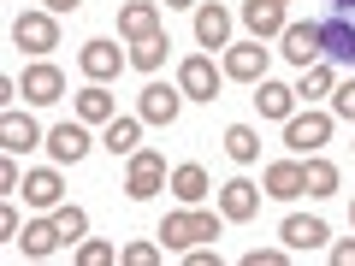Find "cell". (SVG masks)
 Masks as SVG:
<instances>
[{
	"label": "cell",
	"mask_w": 355,
	"mask_h": 266,
	"mask_svg": "<svg viewBox=\"0 0 355 266\" xmlns=\"http://www.w3.org/2000/svg\"><path fill=\"white\" fill-rule=\"evenodd\" d=\"M320 48H326V60L355 65V0H331L326 6V18H320Z\"/></svg>",
	"instance_id": "obj_1"
},
{
	"label": "cell",
	"mask_w": 355,
	"mask_h": 266,
	"mask_svg": "<svg viewBox=\"0 0 355 266\" xmlns=\"http://www.w3.org/2000/svg\"><path fill=\"white\" fill-rule=\"evenodd\" d=\"M160 237H166V249H196V242L219 237V219L202 213V207H178V213L160 219Z\"/></svg>",
	"instance_id": "obj_2"
},
{
	"label": "cell",
	"mask_w": 355,
	"mask_h": 266,
	"mask_svg": "<svg viewBox=\"0 0 355 266\" xmlns=\"http://www.w3.org/2000/svg\"><path fill=\"white\" fill-rule=\"evenodd\" d=\"M331 142V113H291L284 118V148L291 154H320Z\"/></svg>",
	"instance_id": "obj_3"
},
{
	"label": "cell",
	"mask_w": 355,
	"mask_h": 266,
	"mask_svg": "<svg viewBox=\"0 0 355 266\" xmlns=\"http://www.w3.org/2000/svg\"><path fill=\"white\" fill-rule=\"evenodd\" d=\"M166 190V160L154 148H137L130 154V172H125V195L130 202H148V195Z\"/></svg>",
	"instance_id": "obj_4"
},
{
	"label": "cell",
	"mask_w": 355,
	"mask_h": 266,
	"mask_svg": "<svg viewBox=\"0 0 355 266\" xmlns=\"http://www.w3.org/2000/svg\"><path fill=\"white\" fill-rule=\"evenodd\" d=\"M284 60L296 65V71H302V65H314V60H326V48H320V18H302V24H284Z\"/></svg>",
	"instance_id": "obj_5"
},
{
	"label": "cell",
	"mask_w": 355,
	"mask_h": 266,
	"mask_svg": "<svg viewBox=\"0 0 355 266\" xmlns=\"http://www.w3.org/2000/svg\"><path fill=\"white\" fill-rule=\"evenodd\" d=\"M12 42L24 53H48V48H60V24H53V12H18L12 18Z\"/></svg>",
	"instance_id": "obj_6"
},
{
	"label": "cell",
	"mask_w": 355,
	"mask_h": 266,
	"mask_svg": "<svg viewBox=\"0 0 355 266\" xmlns=\"http://www.w3.org/2000/svg\"><path fill=\"white\" fill-rule=\"evenodd\" d=\"M178 89H184V101H214V95H219V71H214V60L190 53V60L178 65Z\"/></svg>",
	"instance_id": "obj_7"
},
{
	"label": "cell",
	"mask_w": 355,
	"mask_h": 266,
	"mask_svg": "<svg viewBox=\"0 0 355 266\" xmlns=\"http://www.w3.org/2000/svg\"><path fill=\"white\" fill-rule=\"evenodd\" d=\"M119 36L125 42L160 36V6H154V0H125V6H119Z\"/></svg>",
	"instance_id": "obj_8"
},
{
	"label": "cell",
	"mask_w": 355,
	"mask_h": 266,
	"mask_svg": "<svg viewBox=\"0 0 355 266\" xmlns=\"http://www.w3.org/2000/svg\"><path fill=\"white\" fill-rule=\"evenodd\" d=\"M48 154L60 166H77L89 154V130H83V118H65V125H53L48 130Z\"/></svg>",
	"instance_id": "obj_9"
},
{
	"label": "cell",
	"mask_w": 355,
	"mask_h": 266,
	"mask_svg": "<svg viewBox=\"0 0 355 266\" xmlns=\"http://www.w3.org/2000/svg\"><path fill=\"white\" fill-rule=\"evenodd\" d=\"M142 125H172L178 113H184V89H166V83H148L142 89Z\"/></svg>",
	"instance_id": "obj_10"
},
{
	"label": "cell",
	"mask_w": 355,
	"mask_h": 266,
	"mask_svg": "<svg viewBox=\"0 0 355 266\" xmlns=\"http://www.w3.org/2000/svg\"><path fill=\"white\" fill-rule=\"evenodd\" d=\"M77 65H83V77H89V83H107V77H119V71H125V53H119L113 42H83Z\"/></svg>",
	"instance_id": "obj_11"
},
{
	"label": "cell",
	"mask_w": 355,
	"mask_h": 266,
	"mask_svg": "<svg viewBox=\"0 0 355 266\" xmlns=\"http://www.w3.org/2000/svg\"><path fill=\"white\" fill-rule=\"evenodd\" d=\"M60 95H65V71H60V65H48V60H42V65H30V71H24V101L53 107Z\"/></svg>",
	"instance_id": "obj_12"
},
{
	"label": "cell",
	"mask_w": 355,
	"mask_h": 266,
	"mask_svg": "<svg viewBox=\"0 0 355 266\" xmlns=\"http://www.w3.org/2000/svg\"><path fill=\"white\" fill-rule=\"evenodd\" d=\"M225 77H237V83H261V77H266V48H261V42H237V48H225Z\"/></svg>",
	"instance_id": "obj_13"
},
{
	"label": "cell",
	"mask_w": 355,
	"mask_h": 266,
	"mask_svg": "<svg viewBox=\"0 0 355 266\" xmlns=\"http://www.w3.org/2000/svg\"><path fill=\"white\" fill-rule=\"evenodd\" d=\"M261 184H266V195H272V202H291V195H302L308 190V172L296 160H272L261 172Z\"/></svg>",
	"instance_id": "obj_14"
},
{
	"label": "cell",
	"mask_w": 355,
	"mask_h": 266,
	"mask_svg": "<svg viewBox=\"0 0 355 266\" xmlns=\"http://www.w3.org/2000/svg\"><path fill=\"white\" fill-rule=\"evenodd\" d=\"M219 213H225V219H254V213H261V190H254L249 177L219 184Z\"/></svg>",
	"instance_id": "obj_15"
},
{
	"label": "cell",
	"mask_w": 355,
	"mask_h": 266,
	"mask_svg": "<svg viewBox=\"0 0 355 266\" xmlns=\"http://www.w3.org/2000/svg\"><path fill=\"white\" fill-rule=\"evenodd\" d=\"M243 24H249V36L261 42V36H284V6L279 0H243Z\"/></svg>",
	"instance_id": "obj_16"
},
{
	"label": "cell",
	"mask_w": 355,
	"mask_h": 266,
	"mask_svg": "<svg viewBox=\"0 0 355 266\" xmlns=\"http://www.w3.org/2000/svg\"><path fill=\"white\" fill-rule=\"evenodd\" d=\"M279 237H284V249H291V254H314L320 242L331 237V231L320 225V219H302V213H291V219L279 225Z\"/></svg>",
	"instance_id": "obj_17"
},
{
	"label": "cell",
	"mask_w": 355,
	"mask_h": 266,
	"mask_svg": "<svg viewBox=\"0 0 355 266\" xmlns=\"http://www.w3.org/2000/svg\"><path fill=\"white\" fill-rule=\"evenodd\" d=\"M42 142V130H36V118H24V113H12V107H6V113H0V148L6 154H30Z\"/></svg>",
	"instance_id": "obj_18"
},
{
	"label": "cell",
	"mask_w": 355,
	"mask_h": 266,
	"mask_svg": "<svg viewBox=\"0 0 355 266\" xmlns=\"http://www.w3.org/2000/svg\"><path fill=\"white\" fill-rule=\"evenodd\" d=\"M254 107H261V118H291L296 113V89L261 77V83H254Z\"/></svg>",
	"instance_id": "obj_19"
},
{
	"label": "cell",
	"mask_w": 355,
	"mask_h": 266,
	"mask_svg": "<svg viewBox=\"0 0 355 266\" xmlns=\"http://www.w3.org/2000/svg\"><path fill=\"white\" fill-rule=\"evenodd\" d=\"M60 195H65V184H60V172H53V166H42V172L24 177V202L42 207V213H53V207H60Z\"/></svg>",
	"instance_id": "obj_20"
},
{
	"label": "cell",
	"mask_w": 355,
	"mask_h": 266,
	"mask_svg": "<svg viewBox=\"0 0 355 266\" xmlns=\"http://www.w3.org/2000/svg\"><path fill=\"white\" fill-rule=\"evenodd\" d=\"M18 242H24V254H30V260H48V254L60 249L65 237H60V225H53V213H48V219H30V225L18 231Z\"/></svg>",
	"instance_id": "obj_21"
},
{
	"label": "cell",
	"mask_w": 355,
	"mask_h": 266,
	"mask_svg": "<svg viewBox=\"0 0 355 266\" xmlns=\"http://www.w3.org/2000/svg\"><path fill=\"white\" fill-rule=\"evenodd\" d=\"M196 42H202V48H225V42H231V12L219 6V0L196 12Z\"/></svg>",
	"instance_id": "obj_22"
},
{
	"label": "cell",
	"mask_w": 355,
	"mask_h": 266,
	"mask_svg": "<svg viewBox=\"0 0 355 266\" xmlns=\"http://www.w3.org/2000/svg\"><path fill=\"white\" fill-rule=\"evenodd\" d=\"M77 118H83V125H113L119 107H113V95H107L101 83H89V89H77Z\"/></svg>",
	"instance_id": "obj_23"
},
{
	"label": "cell",
	"mask_w": 355,
	"mask_h": 266,
	"mask_svg": "<svg viewBox=\"0 0 355 266\" xmlns=\"http://www.w3.org/2000/svg\"><path fill=\"white\" fill-rule=\"evenodd\" d=\"M331 89H338V71H331V60H314V65H302L296 101H320V95H331Z\"/></svg>",
	"instance_id": "obj_24"
},
{
	"label": "cell",
	"mask_w": 355,
	"mask_h": 266,
	"mask_svg": "<svg viewBox=\"0 0 355 266\" xmlns=\"http://www.w3.org/2000/svg\"><path fill=\"white\" fill-rule=\"evenodd\" d=\"M137 142H142V113L137 118H113L107 136H101V148L107 154H137Z\"/></svg>",
	"instance_id": "obj_25"
},
{
	"label": "cell",
	"mask_w": 355,
	"mask_h": 266,
	"mask_svg": "<svg viewBox=\"0 0 355 266\" xmlns=\"http://www.w3.org/2000/svg\"><path fill=\"white\" fill-rule=\"evenodd\" d=\"M172 195L184 207H196L207 195V172H202V166H178V172H172Z\"/></svg>",
	"instance_id": "obj_26"
},
{
	"label": "cell",
	"mask_w": 355,
	"mask_h": 266,
	"mask_svg": "<svg viewBox=\"0 0 355 266\" xmlns=\"http://www.w3.org/2000/svg\"><path fill=\"white\" fill-rule=\"evenodd\" d=\"M225 154H231V160H237V166L261 160V136H254L249 125H231V130H225Z\"/></svg>",
	"instance_id": "obj_27"
},
{
	"label": "cell",
	"mask_w": 355,
	"mask_h": 266,
	"mask_svg": "<svg viewBox=\"0 0 355 266\" xmlns=\"http://www.w3.org/2000/svg\"><path fill=\"white\" fill-rule=\"evenodd\" d=\"M166 48H172L166 36H148V42H137V48H130V65H137V71H160V65H166Z\"/></svg>",
	"instance_id": "obj_28"
},
{
	"label": "cell",
	"mask_w": 355,
	"mask_h": 266,
	"mask_svg": "<svg viewBox=\"0 0 355 266\" xmlns=\"http://www.w3.org/2000/svg\"><path fill=\"white\" fill-rule=\"evenodd\" d=\"M308 195H338V166L331 160H308Z\"/></svg>",
	"instance_id": "obj_29"
},
{
	"label": "cell",
	"mask_w": 355,
	"mask_h": 266,
	"mask_svg": "<svg viewBox=\"0 0 355 266\" xmlns=\"http://www.w3.org/2000/svg\"><path fill=\"white\" fill-rule=\"evenodd\" d=\"M53 225H60V237L71 242V237H83L89 219H83V207H65V202H60V207H53Z\"/></svg>",
	"instance_id": "obj_30"
},
{
	"label": "cell",
	"mask_w": 355,
	"mask_h": 266,
	"mask_svg": "<svg viewBox=\"0 0 355 266\" xmlns=\"http://www.w3.org/2000/svg\"><path fill=\"white\" fill-rule=\"evenodd\" d=\"M331 118H349L355 125V77H343V83L331 89Z\"/></svg>",
	"instance_id": "obj_31"
},
{
	"label": "cell",
	"mask_w": 355,
	"mask_h": 266,
	"mask_svg": "<svg viewBox=\"0 0 355 266\" xmlns=\"http://www.w3.org/2000/svg\"><path fill=\"white\" fill-rule=\"evenodd\" d=\"M107 260H119L113 242H83V249H77V266H107Z\"/></svg>",
	"instance_id": "obj_32"
},
{
	"label": "cell",
	"mask_w": 355,
	"mask_h": 266,
	"mask_svg": "<svg viewBox=\"0 0 355 266\" xmlns=\"http://www.w3.org/2000/svg\"><path fill=\"white\" fill-rule=\"evenodd\" d=\"M119 260H125V266H154V260H160V249H154V242H130Z\"/></svg>",
	"instance_id": "obj_33"
},
{
	"label": "cell",
	"mask_w": 355,
	"mask_h": 266,
	"mask_svg": "<svg viewBox=\"0 0 355 266\" xmlns=\"http://www.w3.org/2000/svg\"><path fill=\"white\" fill-rule=\"evenodd\" d=\"M284 254H291V249H249V254H243V266H279Z\"/></svg>",
	"instance_id": "obj_34"
},
{
	"label": "cell",
	"mask_w": 355,
	"mask_h": 266,
	"mask_svg": "<svg viewBox=\"0 0 355 266\" xmlns=\"http://www.w3.org/2000/svg\"><path fill=\"white\" fill-rule=\"evenodd\" d=\"M0 190H18V154H6V160H0Z\"/></svg>",
	"instance_id": "obj_35"
},
{
	"label": "cell",
	"mask_w": 355,
	"mask_h": 266,
	"mask_svg": "<svg viewBox=\"0 0 355 266\" xmlns=\"http://www.w3.org/2000/svg\"><path fill=\"white\" fill-rule=\"evenodd\" d=\"M0 237H12V242H18V207H12V202L0 207Z\"/></svg>",
	"instance_id": "obj_36"
},
{
	"label": "cell",
	"mask_w": 355,
	"mask_h": 266,
	"mask_svg": "<svg viewBox=\"0 0 355 266\" xmlns=\"http://www.w3.org/2000/svg\"><path fill=\"white\" fill-rule=\"evenodd\" d=\"M331 266H355V237H349V242H338V249H331Z\"/></svg>",
	"instance_id": "obj_37"
},
{
	"label": "cell",
	"mask_w": 355,
	"mask_h": 266,
	"mask_svg": "<svg viewBox=\"0 0 355 266\" xmlns=\"http://www.w3.org/2000/svg\"><path fill=\"white\" fill-rule=\"evenodd\" d=\"M42 6H48L53 18H65V12H77V6H83V0H42Z\"/></svg>",
	"instance_id": "obj_38"
},
{
	"label": "cell",
	"mask_w": 355,
	"mask_h": 266,
	"mask_svg": "<svg viewBox=\"0 0 355 266\" xmlns=\"http://www.w3.org/2000/svg\"><path fill=\"white\" fill-rule=\"evenodd\" d=\"M166 6H196V0H166Z\"/></svg>",
	"instance_id": "obj_39"
},
{
	"label": "cell",
	"mask_w": 355,
	"mask_h": 266,
	"mask_svg": "<svg viewBox=\"0 0 355 266\" xmlns=\"http://www.w3.org/2000/svg\"><path fill=\"white\" fill-rule=\"evenodd\" d=\"M349 219H355V202H349Z\"/></svg>",
	"instance_id": "obj_40"
},
{
	"label": "cell",
	"mask_w": 355,
	"mask_h": 266,
	"mask_svg": "<svg viewBox=\"0 0 355 266\" xmlns=\"http://www.w3.org/2000/svg\"><path fill=\"white\" fill-rule=\"evenodd\" d=\"M279 6H284V0H279Z\"/></svg>",
	"instance_id": "obj_41"
}]
</instances>
